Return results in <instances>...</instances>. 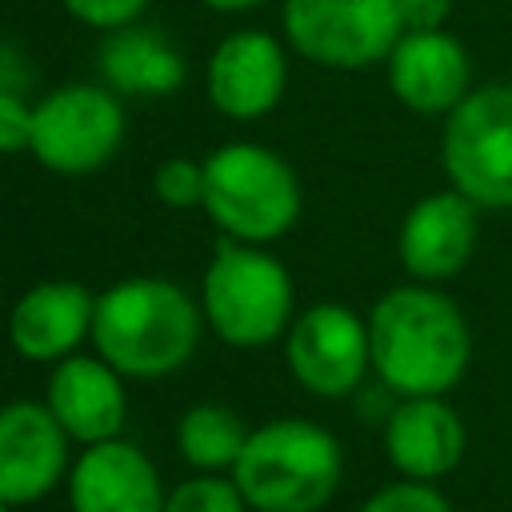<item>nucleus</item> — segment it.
<instances>
[{
    "label": "nucleus",
    "mask_w": 512,
    "mask_h": 512,
    "mask_svg": "<svg viewBox=\"0 0 512 512\" xmlns=\"http://www.w3.org/2000/svg\"><path fill=\"white\" fill-rule=\"evenodd\" d=\"M372 372L396 396H448L472 364V328L436 284L388 288L368 312Z\"/></svg>",
    "instance_id": "obj_1"
},
{
    "label": "nucleus",
    "mask_w": 512,
    "mask_h": 512,
    "mask_svg": "<svg viewBox=\"0 0 512 512\" xmlns=\"http://www.w3.org/2000/svg\"><path fill=\"white\" fill-rule=\"evenodd\" d=\"M200 328V300H192L176 280L124 276L96 296L92 348L124 380H160L192 360Z\"/></svg>",
    "instance_id": "obj_2"
},
{
    "label": "nucleus",
    "mask_w": 512,
    "mask_h": 512,
    "mask_svg": "<svg viewBox=\"0 0 512 512\" xmlns=\"http://www.w3.org/2000/svg\"><path fill=\"white\" fill-rule=\"evenodd\" d=\"M252 512H320L344 476L340 440L304 416H280L248 432L228 472Z\"/></svg>",
    "instance_id": "obj_3"
},
{
    "label": "nucleus",
    "mask_w": 512,
    "mask_h": 512,
    "mask_svg": "<svg viewBox=\"0 0 512 512\" xmlns=\"http://www.w3.org/2000/svg\"><path fill=\"white\" fill-rule=\"evenodd\" d=\"M200 208L224 240L272 244L296 228L304 192L296 168L280 152L256 140H232L204 156Z\"/></svg>",
    "instance_id": "obj_4"
},
{
    "label": "nucleus",
    "mask_w": 512,
    "mask_h": 512,
    "mask_svg": "<svg viewBox=\"0 0 512 512\" xmlns=\"http://www.w3.org/2000/svg\"><path fill=\"white\" fill-rule=\"evenodd\" d=\"M204 324L232 348H264L296 320L292 272L264 244H216L200 280Z\"/></svg>",
    "instance_id": "obj_5"
},
{
    "label": "nucleus",
    "mask_w": 512,
    "mask_h": 512,
    "mask_svg": "<svg viewBox=\"0 0 512 512\" xmlns=\"http://www.w3.org/2000/svg\"><path fill=\"white\" fill-rule=\"evenodd\" d=\"M440 160L448 188L480 208H512V84H480L444 116Z\"/></svg>",
    "instance_id": "obj_6"
},
{
    "label": "nucleus",
    "mask_w": 512,
    "mask_h": 512,
    "mask_svg": "<svg viewBox=\"0 0 512 512\" xmlns=\"http://www.w3.org/2000/svg\"><path fill=\"white\" fill-rule=\"evenodd\" d=\"M124 100L108 84H64L32 104V160L56 176L100 172L124 144Z\"/></svg>",
    "instance_id": "obj_7"
},
{
    "label": "nucleus",
    "mask_w": 512,
    "mask_h": 512,
    "mask_svg": "<svg viewBox=\"0 0 512 512\" xmlns=\"http://www.w3.org/2000/svg\"><path fill=\"white\" fill-rule=\"evenodd\" d=\"M280 24L292 52L336 72L384 64L404 36L400 0H284Z\"/></svg>",
    "instance_id": "obj_8"
},
{
    "label": "nucleus",
    "mask_w": 512,
    "mask_h": 512,
    "mask_svg": "<svg viewBox=\"0 0 512 512\" xmlns=\"http://www.w3.org/2000/svg\"><path fill=\"white\" fill-rule=\"evenodd\" d=\"M284 360L304 392L320 400L352 396L372 372L368 316L336 300L304 308L284 332Z\"/></svg>",
    "instance_id": "obj_9"
},
{
    "label": "nucleus",
    "mask_w": 512,
    "mask_h": 512,
    "mask_svg": "<svg viewBox=\"0 0 512 512\" xmlns=\"http://www.w3.org/2000/svg\"><path fill=\"white\" fill-rule=\"evenodd\" d=\"M288 88V52L272 32H232L224 36L204 68L208 104L228 120H260L268 116Z\"/></svg>",
    "instance_id": "obj_10"
},
{
    "label": "nucleus",
    "mask_w": 512,
    "mask_h": 512,
    "mask_svg": "<svg viewBox=\"0 0 512 512\" xmlns=\"http://www.w3.org/2000/svg\"><path fill=\"white\" fill-rule=\"evenodd\" d=\"M476 240H480V204H472L456 188H444L420 196L404 212L396 232V252L412 280L440 284L468 268Z\"/></svg>",
    "instance_id": "obj_11"
},
{
    "label": "nucleus",
    "mask_w": 512,
    "mask_h": 512,
    "mask_svg": "<svg viewBox=\"0 0 512 512\" xmlns=\"http://www.w3.org/2000/svg\"><path fill=\"white\" fill-rule=\"evenodd\" d=\"M68 432L48 404L8 400L0 404V500L12 508L44 500L72 468Z\"/></svg>",
    "instance_id": "obj_12"
},
{
    "label": "nucleus",
    "mask_w": 512,
    "mask_h": 512,
    "mask_svg": "<svg viewBox=\"0 0 512 512\" xmlns=\"http://www.w3.org/2000/svg\"><path fill=\"white\" fill-rule=\"evenodd\" d=\"M468 428L444 396H400L384 416V456L404 480L436 484L460 468Z\"/></svg>",
    "instance_id": "obj_13"
},
{
    "label": "nucleus",
    "mask_w": 512,
    "mask_h": 512,
    "mask_svg": "<svg viewBox=\"0 0 512 512\" xmlns=\"http://www.w3.org/2000/svg\"><path fill=\"white\" fill-rule=\"evenodd\" d=\"M392 96L416 116H448L472 92L468 48L448 32H404L384 60Z\"/></svg>",
    "instance_id": "obj_14"
},
{
    "label": "nucleus",
    "mask_w": 512,
    "mask_h": 512,
    "mask_svg": "<svg viewBox=\"0 0 512 512\" xmlns=\"http://www.w3.org/2000/svg\"><path fill=\"white\" fill-rule=\"evenodd\" d=\"M44 404L56 416V424L76 444H104L124 432L128 420V392L124 376L104 356L72 352L60 364H52Z\"/></svg>",
    "instance_id": "obj_15"
},
{
    "label": "nucleus",
    "mask_w": 512,
    "mask_h": 512,
    "mask_svg": "<svg viewBox=\"0 0 512 512\" xmlns=\"http://www.w3.org/2000/svg\"><path fill=\"white\" fill-rule=\"evenodd\" d=\"M164 500L156 464L124 436L88 444L68 468L72 512H164Z\"/></svg>",
    "instance_id": "obj_16"
},
{
    "label": "nucleus",
    "mask_w": 512,
    "mask_h": 512,
    "mask_svg": "<svg viewBox=\"0 0 512 512\" xmlns=\"http://www.w3.org/2000/svg\"><path fill=\"white\" fill-rule=\"evenodd\" d=\"M96 296L80 280H40L8 312V340L32 364H60L92 340Z\"/></svg>",
    "instance_id": "obj_17"
},
{
    "label": "nucleus",
    "mask_w": 512,
    "mask_h": 512,
    "mask_svg": "<svg viewBox=\"0 0 512 512\" xmlns=\"http://www.w3.org/2000/svg\"><path fill=\"white\" fill-rule=\"evenodd\" d=\"M100 76L116 96H144L164 100L180 92L188 68L176 44L160 28L128 24L104 36L100 44Z\"/></svg>",
    "instance_id": "obj_18"
},
{
    "label": "nucleus",
    "mask_w": 512,
    "mask_h": 512,
    "mask_svg": "<svg viewBox=\"0 0 512 512\" xmlns=\"http://www.w3.org/2000/svg\"><path fill=\"white\" fill-rule=\"evenodd\" d=\"M248 424L224 404H192L176 424V448L196 472H232L244 444Z\"/></svg>",
    "instance_id": "obj_19"
},
{
    "label": "nucleus",
    "mask_w": 512,
    "mask_h": 512,
    "mask_svg": "<svg viewBox=\"0 0 512 512\" xmlns=\"http://www.w3.org/2000/svg\"><path fill=\"white\" fill-rule=\"evenodd\" d=\"M164 512H252L240 496L236 480L224 472H200L184 484H176L164 500Z\"/></svg>",
    "instance_id": "obj_20"
},
{
    "label": "nucleus",
    "mask_w": 512,
    "mask_h": 512,
    "mask_svg": "<svg viewBox=\"0 0 512 512\" xmlns=\"http://www.w3.org/2000/svg\"><path fill=\"white\" fill-rule=\"evenodd\" d=\"M152 192L168 208H200L204 204V160L168 156L152 172Z\"/></svg>",
    "instance_id": "obj_21"
},
{
    "label": "nucleus",
    "mask_w": 512,
    "mask_h": 512,
    "mask_svg": "<svg viewBox=\"0 0 512 512\" xmlns=\"http://www.w3.org/2000/svg\"><path fill=\"white\" fill-rule=\"evenodd\" d=\"M360 512H452L448 496L436 488V484H424V480H392L384 488H376Z\"/></svg>",
    "instance_id": "obj_22"
},
{
    "label": "nucleus",
    "mask_w": 512,
    "mask_h": 512,
    "mask_svg": "<svg viewBox=\"0 0 512 512\" xmlns=\"http://www.w3.org/2000/svg\"><path fill=\"white\" fill-rule=\"evenodd\" d=\"M60 8L80 20L84 28H96V32H116V28H128L144 16L148 0H60Z\"/></svg>",
    "instance_id": "obj_23"
},
{
    "label": "nucleus",
    "mask_w": 512,
    "mask_h": 512,
    "mask_svg": "<svg viewBox=\"0 0 512 512\" xmlns=\"http://www.w3.org/2000/svg\"><path fill=\"white\" fill-rule=\"evenodd\" d=\"M32 144V104L20 92H0V156L28 152Z\"/></svg>",
    "instance_id": "obj_24"
},
{
    "label": "nucleus",
    "mask_w": 512,
    "mask_h": 512,
    "mask_svg": "<svg viewBox=\"0 0 512 512\" xmlns=\"http://www.w3.org/2000/svg\"><path fill=\"white\" fill-rule=\"evenodd\" d=\"M452 0H400V24L404 32H440L448 28Z\"/></svg>",
    "instance_id": "obj_25"
},
{
    "label": "nucleus",
    "mask_w": 512,
    "mask_h": 512,
    "mask_svg": "<svg viewBox=\"0 0 512 512\" xmlns=\"http://www.w3.org/2000/svg\"><path fill=\"white\" fill-rule=\"evenodd\" d=\"M28 84H32L28 56H24L16 44L0 40V92H20V96H24Z\"/></svg>",
    "instance_id": "obj_26"
},
{
    "label": "nucleus",
    "mask_w": 512,
    "mask_h": 512,
    "mask_svg": "<svg viewBox=\"0 0 512 512\" xmlns=\"http://www.w3.org/2000/svg\"><path fill=\"white\" fill-rule=\"evenodd\" d=\"M200 4L212 12H248V8H260L264 0H200Z\"/></svg>",
    "instance_id": "obj_27"
},
{
    "label": "nucleus",
    "mask_w": 512,
    "mask_h": 512,
    "mask_svg": "<svg viewBox=\"0 0 512 512\" xmlns=\"http://www.w3.org/2000/svg\"><path fill=\"white\" fill-rule=\"evenodd\" d=\"M0 512H12V504H8V500H0Z\"/></svg>",
    "instance_id": "obj_28"
}]
</instances>
